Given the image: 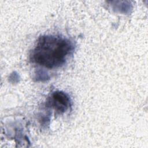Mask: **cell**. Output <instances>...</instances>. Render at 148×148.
Here are the masks:
<instances>
[{"label":"cell","instance_id":"6da1fadb","mask_svg":"<svg viewBox=\"0 0 148 148\" xmlns=\"http://www.w3.org/2000/svg\"><path fill=\"white\" fill-rule=\"evenodd\" d=\"M73 49V45L68 39L50 35H42L31 51L30 59L36 64L54 69L63 65Z\"/></svg>","mask_w":148,"mask_h":148},{"label":"cell","instance_id":"7a4b0ae2","mask_svg":"<svg viewBox=\"0 0 148 148\" xmlns=\"http://www.w3.org/2000/svg\"><path fill=\"white\" fill-rule=\"evenodd\" d=\"M71 102L68 95L61 91L53 92L49 99V105L59 114L65 113L71 106Z\"/></svg>","mask_w":148,"mask_h":148}]
</instances>
